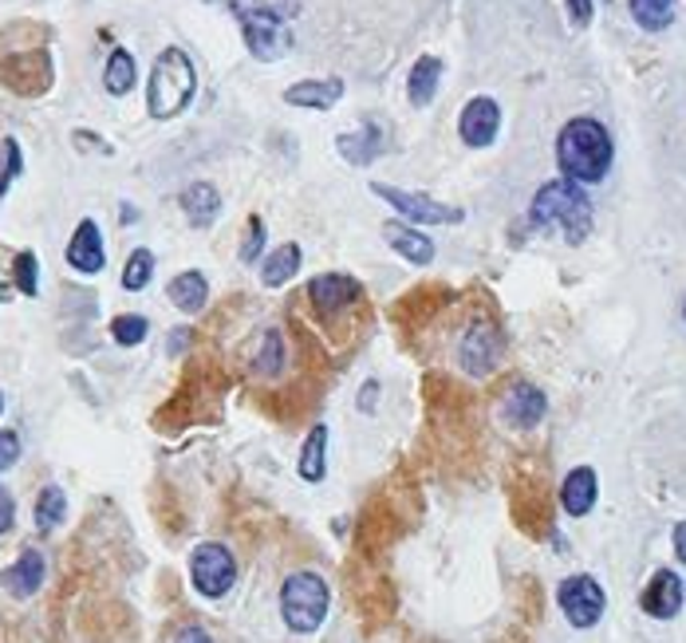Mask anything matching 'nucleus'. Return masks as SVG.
<instances>
[{
    "label": "nucleus",
    "mask_w": 686,
    "mask_h": 643,
    "mask_svg": "<svg viewBox=\"0 0 686 643\" xmlns=\"http://www.w3.org/2000/svg\"><path fill=\"white\" fill-rule=\"evenodd\" d=\"M257 60L272 63L292 48V20L300 0H226Z\"/></svg>",
    "instance_id": "1"
},
{
    "label": "nucleus",
    "mask_w": 686,
    "mask_h": 643,
    "mask_svg": "<svg viewBox=\"0 0 686 643\" xmlns=\"http://www.w3.org/2000/svg\"><path fill=\"white\" fill-rule=\"evenodd\" d=\"M612 135L596 119H573L556 139V162L568 182H604L612 170Z\"/></svg>",
    "instance_id": "2"
},
{
    "label": "nucleus",
    "mask_w": 686,
    "mask_h": 643,
    "mask_svg": "<svg viewBox=\"0 0 686 643\" xmlns=\"http://www.w3.org/2000/svg\"><path fill=\"white\" fill-rule=\"evenodd\" d=\"M529 218L540 229H565V237L576 245L591 234V201L580 186L560 178V182L540 186L537 198H533Z\"/></svg>",
    "instance_id": "3"
},
{
    "label": "nucleus",
    "mask_w": 686,
    "mask_h": 643,
    "mask_svg": "<svg viewBox=\"0 0 686 643\" xmlns=\"http://www.w3.org/2000/svg\"><path fill=\"white\" fill-rule=\"evenodd\" d=\"M193 91H198V71H193L190 56L182 48H166L155 60L147 83V107L155 119H175L190 107Z\"/></svg>",
    "instance_id": "4"
},
{
    "label": "nucleus",
    "mask_w": 686,
    "mask_h": 643,
    "mask_svg": "<svg viewBox=\"0 0 686 643\" xmlns=\"http://www.w3.org/2000/svg\"><path fill=\"white\" fill-rule=\"evenodd\" d=\"M331 592L324 584V576L316 573H292L280 588V616L292 632H316L328 616Z\"/></svg>",
    "instance_id": "5"
},
{
    "label": "nucleus",
    "mask_w": 686,
    "mask_h": 643,
    "mask_svg": "<svg viewBox=\"0 0 686 643\" xmlns=\"http://www.w3.org/2000/svg\"><path fill=\"white\" fill-rule=\"evenodd\" d=\"M190 581H193V588H198L201 596H209V600L226 596V592L233 588V581H237L233 553H229L226 545H218V541L198 545L193 548V556H190Z\"/></svg>",
    "instance_id": "6"
},
{
    "label": "nucleus",
    "mask_w": 686,
    "mask_h": 643,
    "mask_svg": "<svg viewBox=\"0 0 686 643\" xmlns=\"http://www.w3.org/2000/svg\"><path fill=\"white\" fill-rule=\"evenodd\" d=\"M371 194L387 201V206H395L415 226H458L461 221V209L443 206V201L426 198V194H407L399 186H382V182H371Z\"/></svg>",
    "instance_id": "7"
},
{
    "label": "nucleus",
    "mask_w": 686,
    "mask_h": 643,
    "mask_svg": "<svg viewBox=\"0 0 686 643\" xmlns=\"http://www.w3.org/2000/svg\"><path fill=\"white\" fill-rule=\"evenodd\" d=\"M560 609H565L568 624L573 627H591L599 616H604V588H599L591 576H568L565 584H560Z\"/></svg>",
    "instance_id": "8"
},
{
    "label": "nucleus",
    "mask_w": 686,
    "mask_h": 643,
    "mask_svg": "<svg viewBox=\"0 0 686 643\" xmlns=\"http://www.w3.org/2000/svg\"><path fill=\"white\" fill-rule=\"evenodd\" d=\"M501 352H505L501 328L489 320H474L466 332V339H461V367H466L469 375H486L497 367Z\"/></svg>",
    "instance_id": "9"
},
{
    "label": "nucleus",
    "mask_w": 686,
    "mask_h": 643,
    "mask_svg": "<svg viewBox=\"0 0 686 643\" xmlns=\"http://www.w3.org/2000/svg\"><path fill=\"white\" fill-rule=\"evenodd\" d=\"M497 127H501V107L489 96L469 99L466 111H461V119H458V135L466 147H489V142L497 139Z\"/></svg>",
    "instance_id": "10"
},
{
    "label": "nucleus",
    "mask_w": 686,
    "mask_h": 643,
    "mask_svg": "<svg viewBox=\"0 0 686 643\" xmlns=\"http://www.w3.org/2000/svg\"><path fill=\"white\" fill-rule=\"evenodd\" d=\"M68 265L76 273H83V277H96V273H103L107 265V249H103V234H99V226L91 218H83L76 226V234H71L68 241Z\"/></svg>",
    "instance_id": "11"
},
{
    "label": "nucleus",
    "mask_w": 686,
    "mask_h": 643,
    "mask_svg": "<svg viewBox=\"0 0 686 643\" xmlns=\"http://www.w3.org/2000/svg\"><path fill=\"white\" fill-rule=\"evenodd\" d=\"M308 300H312L324 316H336L359 300V280L348 277V273H324V277H316L312 285H308Z\"/></svg>",
    "instance_id": "12"
},
{
    "label": "nucleus",
    "mask_w": 686,
    "mask_h": 643,
    "mask_svg": "<svg viewBox=\"0 0 686 643\" xmlns=\"http://www.w3.org/2000/svg\"><path fill=\"white\" fill-rule=\"evenodd\" d=\"M639 609L647 612V616H655V620L678 616V609H683V581H678L670 568H659V573L652 576V584L643 588Z\"/></svg>",
    "instance_id": "13"
},
{
    "label": "nucleus",
    "mask_w": 686,
    "mask_h": 643,
    "mask_svg": "<svg viewBox=\"0 0 686 643\" xmlns=\"http://www.w3.org/2000/svg\"><path fill=\"white\" fill-rule=\"evenodd\" d=\"M344 99V79H305L285 91V103L308 107V111H328Z\"/></svg>",
    "instance_id": "14"
},
{
    "label": "nucleus",
    "mask_w": 686,
    "mask_h": 643,
    "mask_svg": "<svg viewBox=\"0 0 686 643\" xmlns=\"http://www.w3.org/2000/svg\"><path fill=\"white\" fill-rule=\"evenodd\" d=\"M382 237L391 245L399 257H407L410 265H430L435 261V241L426 234H418L415 226H402V221H387L382 226Z\"/></svg>",
    "instance_id": "15"
},
{
    "label": "nucleus",
    "mask_w": 686,
    "mask_h": 643,
    "mask_svg": "<svg viewBox=\"0 0 686 643\" xmlns=\"http://www.w3.org/2000/svg\"><path fill=\"white\" fill-rule=\"evenodd\" d=\"M505 418H509L517 431H533V426L545 418V395H540L533 383H513L509 399H505Z\"/></svg>",
    "instance_id": "16"
},
{
    "label": "nucleus",
    "mask_w": 686,
    "mask_h": 643,
    "mask_svg": "<svg viewBox=\"0 0 686 643\" xmlns=\"http://www.w3.org/2000/svg\"><path fill=\"white\" fill-rule=\"evenodd\" d=\"M0 581H4V588H9L17 600L36 596V592H40V584H44V556L36 553V548H24V553L17 556V565L0 576Z\"/></svg>",
    "instance_id": "17"
},
{
    "label": "nucleus",
    "mask_w": 686,
    "mask_h": 643,
    "mask_svg": "<svg viewBox=\"0 0 686 643\" xmlns=\"http://www.w3.org/2000/svg\"><path fill=\"white\" fill-rule=\"evenodd\" d=\"M178 201H182L190 226H198V229H209L213 221H218V214H221V194L213 190L209 182H190Z\"/></svg>",
    "instance_id": "18"
},
{
    "label": "nucleus",
    "mask_w": 686,
    "mask_h": 643,
    "mask_svg": "<svg viewBox=\"0 0 686 643\" xmlns=\"http://www.w3.org/2000/svg\"><path fill=\"white\" fill-rule=\"evenodd\" d=\"M560 505H565L573 517H584V513L596 505V469H588V466L573 469L565 478V486H560Z\"/></svg>",
    "instance_id": "19"
},
{
    "label": "nucleus",
    "mask_w": 686,
    "mask_h": 643,
    "mask_svg": "<svg viewBox=\"0 0 686 643\" xmlns=\"http://www.w3.org/2000/svg\"><path fill=\"white\" fill-rule=\"evenodd\" d=\"M336 147H339V155L348 158V162L367 166V162H375V158L382 155V131L375 127V122H364L359 135H339Z\"/></svg>",
    "instance_id": "20"
},
{
    "label": "nucleus",
    "mask_w": 686,
    "mask_h": 643,
    "mask_svg": "<svg viewBox=\"0 0 686 643\" xmlns=\"http://www.w3.org/2000/svg\"><path fill=\"white\" fill-rule=\"evenodd\" d=\"M438 79H443V60L438 56H422V60L410 68V83H407V96L415 107H426L435 99L438 91Z\"/></svg>",
    "instance_id": "21"
},
{
    "label": "nucleus",
    "mask_w": 686,
    "mask_h": 643,
    "mask_svg": "<svg viewBox=\"0 0 686 643\" xmlns=\"http://www.w3.org/2000/svg\"><path fill=\"white\" fill-rule=\"evenodd\" d=\"M296 469H300V478L305 482H320L324 478V469H328V426H312V431H308L305 451H300Z\"/></svg>",
    "instance_id": "22"
},
{
    "label": "nucleus",
    "mask_w": 686,
    "mask_h": 643,
    "mask_svg": "<svg viewBox=\"0 0 686 643\" xmlns=\"http://www.w3.org/2000/svg\"><path fill=\"white\" fill-rule=\"evenodd\" d=\"M166 293H170V300H175L182 313H201L209 300V280L201 277V273H178Z\"/></svg>",
    "instance_id": "23"
},
{
    "label": "nucleus",
    "mask_w": 686,
    "mask_h": 643,
    "mask_svg": "<svg viewBox=\"0 0 686 643\" xmlns=\"http://www.w3.org/2000/svg\"><path fill=\"white\" fill-rule=\"evenodd\" d=\"M135 76H139L135 56L127 52V48H115L111 60H107V68H103V88L111 91V96H127V91L135 88Z\"/></svg>",
    "instance_id": "24"
},
{
    "label": "nucleus",
    "mask_w": 686,
    "mask_h": 643,
    "mask_svg": "<svg viewBox=\"0 0 686 643\" xmlns=\"http://www.w3.org/2000/svg\"><path fill=\"white\" fill-rule=\"evenodd\" d=\"M63 517H68V494L60 486H44L40 497H36V530L40 533L60 530Z\"/></svg>",
    "instance_id": "25"
},
{
    "label": "nucleus",
    "mask_w": 686,
    "mask_h": 643,
    "mask_svg": "<svg viewBox=\"0 0 686 643\" xmlns=\"http://www.w3.org/2000/svg\"><path fill=\"white\" fill-rule=\"evenodd\" d=\"M296 269H300V245L288 241V245H280L269 261L261 265V280L269 288H280V285H288V280H292Z\"/></svg>",
    "instance_id": "26"
},
{
    "label": "nucleus",
    "mask_w": 686,
    "mask_h": 643,
    "mask_svg": "<svg viewBox=\"0 0 686 643\" xmlns=\"http://www.w3.org/2000/svg\"><path fill=\"white\" fill-rule=\"evenodd\" d=\"M632 17L647 32H663L675 20V0H632Z\"/></svg>",
    "instance_id": "27"
},
{
    "label": "nucleus",
    "mask_w": 686,
    "mask_h": 643,
    "mask_svg": "<svg viewBox=\"0 0 686 643\" xmlns=\"http://www.w3.org/2000/svg\"><path fill=\"white\" fill-rule=\"evenodd\" d=\"M150 277H155V253L135 249L131 257H127V269H122V288H127V293H142V288L150 285Z\"/></svg>",
    "instance_id": "28"
},
{
    "label": "nucleus",
    "mask_w": 686,
    "mask_h": 643,
    "mask_svg": "<svg viewBox=\"0 0 686 643\" xmlns=\"http://www.w3.org/2000/svg\"><path fill=\"white\" fill-rule=\"evenodd\" d=\"M147 332H150V324H147V316H115L111 320V336L119 339L122 348H135V344H142L147 339Z\"/></svg>",
    "instance_id": "29"
},
{
    "label": "nucleus",
    "mask_w": 686,
    "mask_h": 643,
    "mask_svg": "<svg viewBox=\"0 0 686 643\" xmlns=\"http://www.w3.org/2000/svg\"><path fill=\"white\" fill-rule=\"evenodd\" d=\"M257 367H261L265 375H277L280 367H285V336H280V332H265Z\"/></svg>",
    "instance_id": "30"
},
{
    "label": "nucleus",
    "mask_w": 686,
    "mask_h": 643,
    "mask_svg": "<svg viewBox=\"0 0 686 643\" xmlns=\"http://www.w3.org/2000/svg\"><path fill=\"white\" fill-rule=\"evenodd\" d=\"M12 273H17V288L24 296H36L40 293V277H36V273H40V261H36V253H17V261H12Z\"/></svg>",
    "instance_id": "31"
},
{
    "label": "nucleus",
    "mask_w": 686,
    "mask_h": 643,
    "mask_svg": "<svg viewBox=\"0 0 686 643\" xmlns=\"http://www.w3.org/2000/svg\"><path fill=\"white\" fill-rule=\"evenodd\" d=\"M261 249H265V221L252 214L249 221H245V245H241V261L245 265H252L257 257H261Z\"/></svg>",
    "instance_id": "32"
},
{
    "label": "nucleus",
    "mask_w": 686,
    "mask_h": 643,
    "mask_svg": "<svg viewBox=\"0 0 686 643\" xmlns=\"http://www.w3.org/2000/svg\"><path fill=\"white\" fill-rule=\"evenodd\" d=\"M20 458V435L17 431H0V469H9Z\"/></svg>",
    "instance_id": "33"
},
{
    "label": "nucleus",
    "mask_w": 686,
    "mask_h": 643,
    "mask_svg": "<svg viewBox=\"0 0 686 643\" xmlns=\"http://www.w3.org/2000/svg\"><path fill=\"white\" fill-rule=\"evenodd\" d=\"M565 4H568V17H573L576 28L591 24V0H565Z\"/></svg>",
    "instance_id": "34"
},
{
    "label": "nucleus",
    "mask_w": 686,
    "mask_h": 643,
    "mask_svg": "<svg viewBox=\"0 0 686 643\" xmlns=\"http://www.w3.org/2000/svg\"><path fill=\"white\" fill-rule=\"evenodd\" d=\"M12 522H17V505H12L9 489L0 486V533H9Z\"/></svg>",
    "instance_id": "35"
},
{
    "label": "nucleus",
    "mask_w": 686,
    "mask_h": 643,
    "mask_svg": "<svg viewBox=\"0 0 686 643\" xmlns=\"http://www.w3.org/2000/svg\"><path fill=\"white\" fill-rule=\"evenodd\" d=\"M175 643H213V640H209L201 627H182V632L175 635Z\"/></svg>",
    "instance_id": "36"
},
{
    "label": "nucleus",
    "mask_w": 686,
    "mask_h": 643,
    "mask_svg": "<svg viewBox=\"0 0 686 643\" xmlns=\"http://www.w3.org/2000/svg\"><path fill=\"white\" fill-rule=\"evenodd\" d=\"M675 553H678V561H683V565H686V522L675 530Z\"/></svg>",
    "instance_id": "37"
},
{
    "label": "nucleus",
    "mask_w": 686,
    "mask_h": 643,
    "mask_svg": "<svg viewBox=\"0 0 686 643\" xmlns=\"http://www.w3.org/2000/svg\"><path fill=\"white\" fill-rule=\"evenodd\" d=\"M9 182H12V178H9V170H4V162H0V198H4V190H9Z\"/></svg>",
    "instance_id": "38"
},
{
    "label": "nucleus",
    "mask_w": 686,
    "mask_h": 643,
    "mask_svg": "<svg viewBox=\"0 0 686 643\" xmlns=\"http://www.w3.org/2000/svg\"><path fill=\"white\" fill-rule=\"evenodd\" d=\"M0 410H4V395H0Z\"/></svg>",
    "instance_id": "39"
},
{
    "label": "nucleus",
    "mask_w": 686,
    "mask_h": 643,
    "mask_svg": "<svg viewBox=\"0 0 686 643\" xmlns=\"http://www.w3.org/2000/svg\"><path fill=\"white\" fill-rule=\"evenodd\" d=\"M0 293H4V285H0Z\"/></svg>",
    "instance_id": "40"
}]
</instances>
